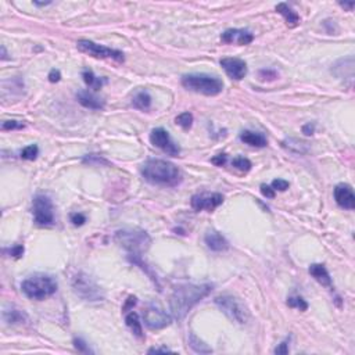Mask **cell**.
I'll list each match as a JSON object with an SVG mask.
<instances>
[{"mask_svg":"<svg viewBox=\"0 0 355 355\" xmlns=\"http://www.w3.org/2000/svg\"><path fill=\"white\" fill-rule=\"evenodd\" d=\"M214 286L209 283H203V285H193V283H183V285H178L174 292L171 294V312L172 317L182 321L185 319L186 315L190 312V309L193 308L196 304L206 298Z\"/></svg>","mask_w":355,"mask_h":355,"instance_id":"obj_1","label":"cell"},{"mask_svg":"<svg viewBox=\"0 0 355 355\" xmlns=\"http://www.w3.org/2000/svg\"><path fill=\"white\" fill-rule=\"evenodd\" d=\"M142 177L148 183L157 186H178L182 182V172L175 164L165 160L151 158L142 165Z\"/></svg>","mask_w":355,"mask_h":355,"instance_id":"obj_2","label":"cell"},{"mask_svg":"<svg viewBox=\"0 0 355 355\" xmlns=\"http://www.w3.org/2000/svg\"><path fill=\"white\" fill-rule=\"evenodd\" d=\"M21 290L28 298L42 301L57 292V282L50 275L36 273L24 280L21 283Z\"/></svg>","mask_w":355,"mask_h":355,"instance_id":"obj_3","label":"cell"},{"mask_svg":"<svg viewBox=\"0 0 355 355\" xmlns=\"http://www.w3.org/2000/svg\"><path fill=\"white\" fill-rule=\"evenodd\" d=\"M114 240L131 255H142L150 248L151 237L142 229H121L116 232Z\"/></svg>","mask_w":355,"mask_h":355,"instance_id":"obj_4","label":"cell"},{"mask_svg":"<svg viewBox=\"0 0 355 355\" xmlns=\"http://www.w3.org/2000/svg\"><path fill=\"white\" fill-rule=\"evenodd\" d=\"M180 82L187 90L206 96H216L224 89V82L218 77L208 74H187L182 77Z\"/></svg>","mask_w":355,"mask_h":355,"instance_id":"obj_5","label":"cell"},{"mask_svg":"<svg viewBox=\"0 0 355 355\" xmlns=\"http://www.w3.org/2000/svg\"><path fill=\"white\" fill-rule=\"evenodd\" d=\"M74 293L82 300L89 302H97L104 300V292L89 275L85 272H78L71 280Z\"/></svg>","mask_w":355,"mask_h":355,"instance_id":"obj_6","label":"cell"},{"mask_svg":"<svg viewBox=\"0 0 355 355\" xmlns=\"http://www.w3.org/2000/svg\"><path fill=\"white\" fill-rule=\"evenodd\" d=\"M214 301H215L216 305L219 307V309L224 312L225 315L231 319L232 322H236V324L239 325H244L248 322L250 312H248L246 304L241 301L240 298L235 297V296L225 294V296L216 297Z\"/></svg>","mask_w":355,"mask_h":355,"instance_id":"obj_7","label":"cell"},{"mask_svg":"<svg viewBox=\"0 0 355 355\" xmlns=\"http://www.w3.org/2000/svg\"><path fill=\"white\" fill-rule=\"evenodd\" d=\"M32 214L38 226H52L54 224V207L52 199L46 194H36L32 201Z\"/></svg>","mask_w":355,"mask_h":355,"instance_id":"obj_8","label":"cell"},{"mask_svg":"<svg viewBox=\"0 0 355 355\" xmlns=\"http://www.w3.org/2000/svg\"><path fill=\"white\" fill-rule=\"evenodd\" d=\"M143 322L148 329L151 330H160L167 326H170L172 322V317L162 308L158 302H148L143 308Z\"/></svg>","mask_w":355,"mask_h":355,"instance_id":"obj_9","label":"cell"},{"mask_svg":"<svg viewBox=\"0 0 355 355\" xmlns=\"http://www.w3.org/2000/svg\"><path fill=\"white\" fill-rule=\"evenodd\" d=\"M77 47L79 52L89 54V56L96 57V59H110V60H114V61L117 62L125 61V57L122 52H119V50H117V49L103 46V45H99V43H94V42L88 40V39L78 40Z\"/></svg>","mask_w":355,"mask_h":355,"instance_id":"obj_10","label":"cell"},{"mask_svg":"<svg viewBox=\"0 0 355 355\" xmlns=\"http://www.w3.org/2000/svg\"><path fill=\"white\" fill-rule=\"evenodd\" d=\"M150 142L151 145L157 148L162 150L165 154L178 157L180 154V148L174 140L171 139L170 133L165 131L164 128H155L150 133Z\"/></svg>","mask_w":355,"mask_h":355,"instance_id":"obj_11","label":"cell"},{"mask_svg":"<svg viewBox=\"0 0 355 355\" xmlns=\"http://www.w3.org/2000/svg\"><path fill=\"white\" fill-rule=\"evenodd\" d=\"M224 203V196L221 193H200L194 194L190 204L194 211H212Z\"/></svg>","mask_w":355,"mask_h":355,"instance_id":"obj_12","label":"cell"},{"mask_svg":"<svg viewBox=\"0 0 355 355\" xmlns=\"http://www.w3.org/2000/svg\"><path fill=\"white\" fill-rule=\"evenodd\" d=\"M334 200L337 203V206L344 209H354L355 208V194L353 187L347 183H339L334 187Z\"/></svg>","mask_w":355,"mask_h":355,"instance_id":"obj_13","label":"cell"},{"mask_svg":"<svg viewBox=\"0 0 355 355\" xmlns=\"http://www.w3.org/2000/svg\"><path fill=\"white\" fill-rule=\"evenodd\" d=\"M221 67L232 79H236V81H241L247 75V64L240 59H232V57L222 59Z\"/></svg>","mask_w":355,"mask_h":355,"instance_id":"obj_14","label":"cell"},{"mask_svg":"<svg viewBox=\"0 0 355 355\" xmlns=\"http://www.w3.org/2000/svg\"><path fill=\"white\" fill-rule=\"evenodd\" d=\"M221 40L224 43H237L240 46L250 45L254 40V35L250 31L244 30H228L221 35Z\"/></svg>","mask_w":355,"mask_h":355,"instance_id":"obj_15","label":"cell"},{"mask_svg":"<svg viewBox=\"0 0 355 355\" xmlns=\"http://www.w3.org/2000/svg\"><path fill=\"white\" fill-rule=\"evenodd\" d=\"M204 241L207 244V247L212 251H216V253H221V251H226L229 250L231 244L229 241L225 239V236H222L219 232L216 231H208L206 233L204 236Z\"/></svg>","mask_w":355,"mask_h":355,"instance_id":"obj_16","label":"cell"},{"mask_svg":"<svg viewBox=\"0 0 355 355\" xmlns=\"http://www.w3.org/2000/svg\"><path fill=\"white\" fill-rule=\"evenodd\" d=\"M77 100L81 106L89 108V110H101L106 106L103 99H100L99 96H96L94 93L89 92V90H79L77 93Z\"/></svg>","mask_w":355,"mask_h":355,"instance_id":"obj_17","label":"cell"},{"mask_svg":"<svg viewBox=\"0 0 355 355\" xmlns=\"http://www.w3.org/2000/svg\"><path fill=\"white\" fill-rule=\"evenodd\" d=\"M308 272L309 275L315 279L318 283H321V285L325 286V287H327L329 290L334 289L332 283V278H330L327 269L325 268V265H322V264H312V265L309 266Z\"/></svg>","mask_w":355,"mask_h":355,"instance_id":"obj_18","label":"cell"},{"mask_svg":"<svg viewBox=\"0 0 355 355\" xmlns=\"http://www.w3.org/2000/svg\"><path fill=\"white\" fill-rule=\"evenodd\" d=\"M240 140L244 142L246 145L253 147H265L268 145V140L263 133L253 131H243L240 133Z\"/></svg>","mask_w":355,"mask_h":355,"instance_id":"obj_19","label":"cell"},{"mask_svg":"<svg viewBox=\"0 0 355 355\" xmlns=\"http://www.w3.org/2000/svg\"><path fill=\"white\" fill-rule=\"evenodd\" d=\"M276 11L285 18L286 24H287L289 27H292V28H293V27H297L298 23H300V17H298V14H297V13H296L289 4H286V3H279L278 6H276Z\"/></svg>","mask_w":355,"mask_h":355,"instance_id":"obj_20","label":"cell"},{"mask_svg":"<svg viewBox=\"0 0 355 355\" xmlns=\"http://www.w3.org/2000/svg\"><path fill=\"white\" fill-rule=\"evenodd\" d=\"M125 324L126 326L131 329V332L138 337V339L143 340L145 339V336H143V327H142V322H140L139 319V315L136 314V312H129V314H126V317H125Z\"/></svg>","mask_w":355,"mask_h":355,"instance_id":"obj_21","label":"cell"},{"mask_svg":"<svg viewBox=\"0 0 355 355\" xmlns=\"http://www.w3.org/2000/svg\"><path fill=\"white\" fill-rule=\"evenodd\" d=\"M132 106L135 108H138V110L146 111V110L151 107V96L146 90H140V92H138L133 96Z\"/></svg>","mask_w":355,"mask_h":355,"instance_id":"obj_22","label":"cell"},{"mask_svg":"<svg viewBox=\"0 0 355 355\" xmlns=\"http://www.w3.org/2000/svg\"><path fill=\"white\" fill-rule=\"evenodd\" d=\"M82 78H84V82H85L86 85L89 86V88H92L94 90H99L103 88L104 84H107V79L106 78H99L96 77L94 74H93V71L90 70H85L82 72Z\"/></svg>","mask_w":355,"mask_h":355,"instance_id":"obj_23","label":"cell"},{"mask_svg":"<svg viewBox=\"0 0 355 355\" xmlns=\"http://www.w3.org/2000/svg\"><path fill=\"white\" fill-rule=\"evenodd\" d=\"M189 347L193 350L194 353L197 354H211L212 353V348L208 347L204 341H201L194 333H189Z\"/></svg>","mask_w":355,"mask_h":355,"instance_id":"obj_24","label":"cell"},{"mask_svg":"<svg viewBox=\"0 0 355 355\" xmlns=\"http://www.w3.org/2000/svg\"><path fill=\"white\" fill-rule=\"evenodd\" d=\"M25 318L27 317H25V314H24L23 311L14 308V307L4 308V311H3V319L10 325L20 324V322H23Z\"/></svg>","mask_w":355,"mask_h":355,"instance_id":"obj_25","label":"cell"},{"mask_svg":"<svg viewBox=\"0 0 355 355\" xmlns=\"http://www.w3.org/2000/svg\"><path fill=\"white\" fill-rule=\"evenodd\" d=\"M283 147H286L287 150L297 153V154H304L308 151V143L302 142L298 139H287L283 142Z\"/></svg>","mask_w":355,"mask_h":355,"instance_id":"obj_26","label":"cell"},{"mask_svg":"<svg viewBox=\"0 0 355 355\" xmlns=\"http://www.w3.org/2000/svg\"><path fill=\"white\" fill-rule=\"evenodd\" d=\"M175 122L177 125H179L182 129H190L192 128V124H193V116L190 113H182L175 118Z\"/></svg>","mask_w":355,"mask_h":355,"instance_id":"obj_27","label":"cell"},{"mask_svg":"<svg viewBox=\"0 0 355 355\" xmlns=\"http://www.w3.org/2000/svg\"><path fill=\"white\" fill-rule=\"evenodd\" d=\"M232 165H233L236 170L241 171V172H248V171L251 170V161H250L248 158H244V157H236V158H233Z\"/></svg>","mask_w":355,"mask_h":355,"instance_id":"obj_28","label":"cell"},{"mask_svg":"<svg viewBox=\"0 0 355 355\" xmlns=\"http://www.w3.org/2000/svg\"><path fill=\"white\" fill-rule=\"evenodd\" d=\"M287 305L292 308H297L300 311H307L308 309V302L305 301L302 297H289L287 298Z\"/></svg>","mask_w":355,"mask_h":355,"instance_id":"obj_29","label":"cell"},{"mask_svg":"<svg viewBox=\"0 0 355 355\" xmlns=\"http://www.w3.org/2000/svg\"><path fill=\"white\" fill-rule=\"evenodd\" d=\"M39 154V148L36 145H30L27 146L25 148H23L21 151V158L23 160H30V161H33Z\"/></svg>","mask_w":355,"mask_h":355,"instance_id":"obj_30","label":"cell"},{"mask_svg":"<svg viewBox=\"0 0 355 355\" xmlns=\"http://www.w3.org/2000/svg\"><path fill=\"white\" fill-rule=\"evenodd\" d=\"M24 124L16 119H10V121H4L1 124V131H14V129H23Z\"/></svg>","mask_w":355,"mask_h":355,"instance_id":"obj_31","label":"cell"},{"mask_svg":"<svg viewBox=\"0 0 355 355\" xmlns=\"http://www.w3.org/2000/svg\"><path fill=\"white\" fill-rule=\"evenodd\" d=\"M84 162H89V164H103V165H110L107 160H104L103 157L97 154H88L84 157Z\"/></svg>","mask_w":355,"mask_h":355,"instance_id":"obj_32","label":"cell"},{"mask_svg":"<svg viewBox=\"0 0 355 355\" xmlns=\"http://www.w3.org/2000/svg\"><path fill=\"white\" fill-rule=\"evenodd\" d=\"M74 346H75V348H77L79 353H86V354L93 353L92 350L89 348V344H86L85 343V340L74 339Z\"/></svg>","mask_w":355,"mask_h":355,"instance_id":"obj_33","label":"cell"},{"mask_svg":"<svg viewBox=\"0 0 355 355\" xmlns=\"http://www.w3.org/2000/svg\"><path fill=\"white\" fill-rule=\"evenodd\" d=\"M270 187H272L273 190L285 192L286 189H289V182H287V180H285V179H275V180L272 182Z\"/></svg>","mask_w":355,"mask_h":355,"instance_id":"obj_34","label":"cell"},{"mask_svg":"<svg viewBox=\"0 0 355 355\" xmlns=\"http://www.w3.org/2000/svg\"><path fill=\"white\" fill-rule=\"evenodd\" d=\"M71 222L74 226H82V225L86 222V218L84 214H81V212H74V214H71Z\"/></svg>","mask_w":355,"mask_h":355,"instance_id":"obj_35","label":"cell"},{"mask_svg":"<svg viewBox=\"0 0 355 355\" xmlns=\"http://www.w3.org/2000/svg\"><path fill=\"white\" fill-rule=\"evenodd\" d=\"M4 251H8V254L11 255V257H14V258H21L24 254V246H21V244H17V246H14L13 248H10V250H4Z\"/></svg>","mask_w":355,"mask_h":355,"instance_id":"obj_36","label":"cell"},{"mask_svg":"<svg viewBox=\"0 0 355 355\" xmlns=\"http://www.w3.org/2000/svg\"><path fill=\"white\" fill-rule=\"evenodd\" d=\"M275 354H283V355L289 354V339L285 340V341H282L278 347L275 348Z\"/></svg>","mask_w":355,"mask_h":355,"instance_id":"obj_37","label":"cell"},{"mask_svg":"<svg viewBox=\"0 0 355 355\" xmlns=\"http://www.w3.org/2000/svg\"><path fill=\"white\" fill-rule=\"evenodd\" d=\"M261 193H263L266 199H273V197H275V190H273L270 186L265 185V183L261 185Z\"/></svg>","mask_w":355,"mask_h":355,"instance_id":"obj_38","label":"cell"},{"mask_svg":"<svg viewBox=\"0 0 355 355\" xmlns=\"http://www.w3.org/2000/svg\"><path fill=\"white\" fill-rule=\"evenodd\" d=\"M266 77H270V81H273V79H276L278 75H276V72L275 71H270V70H261L260 71V78L261 79H266Z\"/></svg>","mask_w":355,"mask_h":355,"instance_id":"obj_39","label":"cell"},{"mask_svg":"<svg viewBox=\"0 0 355 355\" xmlns=\"http://www.w3.org/2000/svg\"><path fill=\"white\" fill-rule=\"evenodd\" d=\"M49 81L52 82V84H56V82H59L60 79H61V74H60V71L59 70H52L49 72Z\"/></svg>","mask_w":355,"mask_h":355,"instance_id":"obj_40","label":"cell"},{"mask_svg":"<svg viewBox=\"0 0 355 355\" xmlns=\"http://www.w3.org/2000/svg\"><path fill=\"white\" fill-rule=\"evenodd\" d=\"M211 162L214 165H218V167H222L225 162H226V154H218L215 155L214 158H211Z\"/></svg>","mask_w":355,"mask_h":355,"instance_id":"obj_41","label":"cell"},{"mask_svg":"<svg viewBox=\"0 0 355 355\" xmlns=\"http://www.w3.org/2000/svg\"><path fill=\"white\" fill-rule=\"evenodd\" d=\"M314 132H315V125L314 124H305L302 126V133H305L307 136H311V135H314Z\"/></svg>","mask_w":355,"mask_h":355,"instance_id":"obj_42","label":"cell"},{"mask_svg":"<svg viewBox=\"0 0 355 355\" xmlns=\"http://www.w3.org/2000/svg\"><path fill=\"white\" fill-rule=\"evenodd\" d=\"M135 304H136V297H129V298L126 300V304H125V307L122 309H124L125 312H126V311H128L129 308H132Z\"/></svg>","mask_w":355,"mask_h":355,"instance_id":"obj_43","label":"cell"},{"mask_svg":"<svg viewBox=\"0 0 355 355\" xmlns=\"http://www.w3.org/2000/svg\"><path fill=\"white\" fill-rule=\"evenodd\" d=\"M148 353H150V354H151V353H171V350L167 347H154L150 348Z\"/></svg>","mask_w":355,"mask_h":355,"instance_id":"obj_44","label":"cell"},{"mask_svg":"<svg viewBox=\"0 0 355 355\" xmlns=\"http://www.w3.org/2000/svg\"><path fill=\"white\" fill-rule=\"evenodd\" d=\"M339 4L343 8H347L348 11H351V10H353V8H354V6H355L354 1H351V3H339Z\"/></svg>","mask_w":355,"mask_h":355,"instance_id":"obj_45","label":"cell"},{"mask_svg":"<svg viewBox=\"0 0 355 355\" xmlns=\"http://www.w3.org/2000/svg\"><path fill=\"white\" fill-rule=\"evenodd\" d=\"M52 1H33V4L35 6H38V7H45L47 4H50Z\"/></svg>","mask_w":355,"mask_h":355,"instance_id":"obj_46","label":"cell"},{"mask_svg":"<svg viewBox=\"0 0 355 355\" xmlns=\"http://www.w3.org/2000/svg\"><path fill=\"white\" fill-rule=\"evenodd\" d=\"M7 52H6V47L1 46V60L4 61V60H7Z\"/></svg>","mask_w":355,"mask_h":355,"instance_id":"obj_47","label":"cell"}]
</instances>
